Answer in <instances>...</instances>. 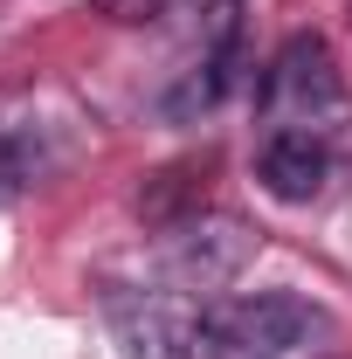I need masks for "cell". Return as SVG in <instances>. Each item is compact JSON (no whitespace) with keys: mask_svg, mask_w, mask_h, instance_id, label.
<instances>
[{"mask_svg":"<svg viewBox=\"0 0 352 359\" xmlns=\"http://www.w3.org/2000/svg\"><path fill=\"white\" fill-rule=\"evenodd\" d=\"M352 166V90L318 35H290L256 90V180L269 201L304 208Z\"/></svg>","mask_w":352,"mask_h":359,"instance_id":"obj_1","label":"cell"},{"mask_svg":"<svg viewBox=\"0 0 352 359\" xmlns=\"http://www.w3.org/2000/svg\"><path fill=\"white\" fill-rule=\"evenodd\" d=\"M332 318L297 290H249V297H201L194 359H311L325 353Z\"/></svg>","mask_w":352,"mask_h":359,"instance_id":"obj_2","label":"cell"},{"mask_svg":"<svg viewBox=\"0 0 352 359\" xmlns=\"http://www.w3.org/2000/svg\"><path fill=\"white\" fill-rule=\"evenodd\" d=\"M256 228L235 222V215H187L180 228L159 235V249H152V283H166V290H187V297H215L228 290L242 269L256 263Z\"/></svg>","mask_w":352,"mask_h":359,"instance_id":"obj_3","label":"cell"},{"mask_svg":"<svg viewBox=\"0 0 352 359\" xmlns=\"http://www.w3.org/2000/svg\"><path fill=\"white\" fill-rule=\"evenodd\" d=\"M76 159V118L48 97H0V201L55 180Z\"/></svg>","mask_w":352,"mask_h":359,"instance_id":"obj_4","label":"cell"},{"mask_svg":"<svg viewBox=\"0 0 352 359\" xmlns=\"http://www.w3.org/2000/svg\"><path fill=\"white\" fill-rule=\"evenodd\" d=\"M90 7L111 14V21H166V14H187L201 0H90Z\"/></svg>","mask_w":352,"mask_h":359,"instance_id":"obj_5","label":"cell"}]
</instances>
